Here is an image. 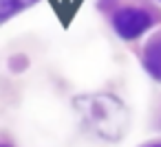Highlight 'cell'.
I'll use <instances>...</instances> for the list:
<instances>
[{"mask_svg":"<svg viewBox=\"0 0 161 147\" xmlns=\"http://www.w3.org/2000/svg\"><path fill=\"white\" fill-rule=\"evenodd\" d=\"M84 116L88 125L104 138H119L126 127V110L124 105L108 94H95L84 101Z\"/></svg>","mask_w":161,"mask_h":147,"instance_id":"obj_1","label":"cell"},{"mask_svg":"<svg viewBox=\"0 0 161 147\" xmlns=\"http://www.w3.org/2000/svg\"><path fill=\"white\" fill-rule=\"evenodd\" d=\"M150 147H161V143H154V145H150Z\"/></svg>","mask_w":161,"mask_h":147,"instance_id":"obj_5","label":"cell"},{"mask_svg":"<svg viewBox=\"0 0 161 147\" xmlns=\"http://www.w3.org/2000/svg\"><path fill=\"white\" fill-rule=\"evenodd\" d=\"M143 64H146V70L152 77L161 79V35L150 40V44L146 48V55H143Z\"/></svg>","mask_w":161,"mask_h":147,"instance_id":"obj_3","label":"cell"},{"mask_svg":"<svg viewBox=\"0 0 161 147\" xmlns=\"http://www.w3.org/2000/svg\"><path fill=\"white\" fill-rule=\"evenodd\" d=\"M36 0H0V22L3 20H9L11 16L20 13L22 9L31 7Z\"/></svg>","mask_w":161,"mask_h":147,"instance_id":"obj_4","label":"cell"},{"mask_svg":"<svg viewBox=\"0 0 161 147\" xmlns=\"http://www.w3.org/2000/svg\"><path fill=\"white\" fill-rule=\"evenodd\" d=\"M113 27L124 40H135L152 27V16L143 9L128 7L113 16Z\"/></svg>","mask_w":161,"mask_h":147,"instance_id":"obj_2","label":"cell"},{"mask_svg":"<svg viewBox=\"0 0 161 147\" xmlns=\"http://www.w3.org/2000/svg\"><path fill=\"white\" fill-rule=\"evenodd\" d=\"M0 147H9V145H0Z\"/></svg>","mask_w":161,"mask_h":147,"instance_id":"obj_6","label":"cell"}]
</instances>
